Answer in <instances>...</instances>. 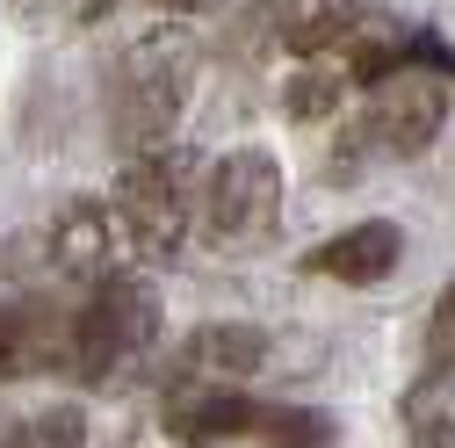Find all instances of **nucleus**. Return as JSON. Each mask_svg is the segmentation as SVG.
<instances>
[{
  "label": "nucleus",
  "instance_id": "obj_1",
  "mask_svg": "<svg viewBox=\"0 0 455 448\" xmlns=\"http://www.w3.org/2000/svg\"><path fill=\"white\" fill-rule=\"evenodd\" d=\"M159 348V290L138 275H108L94 283V297L73 311V376L87 390H108L145 369V355Z\"/></svg>",
  "mask_w": 455,
  "mask_h": 448
},
{
  "label": "nucleus",
  "instance_id": "obj_2",
  "mask_svg": "<svg viewBox=\"0 0 455 448\" xmlns=\"http://www.w3.org/2000/svg\"><path fill=\"white\" fill-rule=\"evenodd\" d=\"M196 66H203V51L181 22H166L152 36H138L124 51V80H116V124L124 138L145 152V145H174V124H181V108L196 94Z\"/></svg>",
  "mask_w": 455,
  "mask_h": 448
},
{
  "label": "nucleus",
  "instance_id": "obj_3",
  "mask_svg": "<svg viewBox=\"0 0 455 448\" xmlns=\"http://www.w3.org/2000/svg\"><path fill=\"white\" fill-rule=\"evenodd\" d=\"M116 217L124 239L145 260H181L188 224H196V159L181 145H145L116 174Z\"/></svg>",
  "mask_w": 455,
  "mask_h": 448
},
{
  "label": "nucleus",
  "instance_id": "obj_4",
  "mask_svg": "<svg viewBox=\"0 0 455 448\" xmlns=\"http://www.w3.org/2000/svg\"><path fill=\"white\" fill-rule=\"evenodd\" d=\"M196 203H203V239L210 246H232V253L260 246L275 224H282V166H275V152L267 145L224 152L210 174H203Z\"/></svg>",
  "mask_w": 455,
  "mask_h": 448
},
{
  "label": "nucleus",
  "instance_id": "obj_5",
  "mask_svg": "<svg viewBox=\"0 0 455 448\" xmlns=\"http://www.w3.org/2000/svg\"><path fill=\"white\" fill-rule=\"evenodd\" d=\"M441 131H448V80H441V73L397 66L390 80L369 87V108H362V145H369V152L412 159V152H427Z\"/></svg>",
  "mask_w": 455,
  "mask_h": 448
},
{
  "label": "nucleus",
  "instance_id": "obj_6",
  "mask_svg": "<svg viewBox=\"0 0 455 448\" xmlns=\"http://www.w3.org/2000/svg\"><path fill=\"white\" fill-rule=\"evenodd\" d=\"M73 369V311L51 297H8L0 304V383Z\"/></svg>",
  "mask_w": 455,
  "mask_h": 448
},
{
  "label": "nucleus",
  "instance_id": "obj_7",
  "mask_svg": "<svg viewBox=\"0 0 455 448\" xmlns=\"http://www.w3.org/2000/svg\"><path fill=\"white\" fill-rule=\"evenodd\" d=\"M51 268L66 283H108V275L131 268V239H124V217L116 203H73L59 224H51Z\"/></svg>",
  "mask_w": 455,
  "mask_h": 448
},
{
  "label": "nucleus",
  "instance_id": "obj_8",
  "mask_svg": "<svg viewBox=\"0 0 455 448\" xmlns=\"http://www.w3.org/2000/svg\"><path fill=\"white\" fill-rule=\"evenodd\" d=\"M267 325L253 318H217V325H196L181 340V390H217V383H246L253 369H267Z\"/></svg>",
  "mask_w": 455,
  "mask_h": 448
},
{
  "label": "nucleus",
  "instance_id": "obj_9",
  "mask_svg": "<svg viewBox=\"0 0 455 448\" xmlns=\"http://www.w3.org/2000/svg\"><path fill=\"white\" fill-rule=\"evenodd\" d=\"M405 260V232H397L390 217H369V224H355V232H332L325 246H311V275H332V283H355V290H369V283H383V275Z\"/></svg>",
  "mask_w": 455,
  "mask_h": 448
},
{
  "label": "nucleus",
  "instance_id": "obj_10",
  "mask_svg": "<svg viewBox=\"0 0 455 448\" xmlns=\"http://www.w3.org/2000/svg\"><path fill=\"white\" fill-rule=\"evenodd\" d=\"M253 22H260L282 51H297V59H311V51H332L339 36L355 29V15L339 8V0H260Z\"/></svg>",
  "mask_w": 455,
  "mask_h": 448
},
{
  "label": "nucleus",
  "instance_id": "obj_11",
  "mask_svg": "<svg viewBox=\"0 0 455 448\" xmlns=\"http://www.w3.org/2000/svg\"><path fill=\"white\" fill-rule=\"evenodd\" d=\"M347 94H355V80H347V66H339V51H311V59L290 73V87H282V108H290L297 124H325V116H339Z\"/></svg>",
  "mask_w": 455,
  "mask_h": 448
},
{
  "label": "nucleus",
  "instance_id": "obj_12",
  "mask_svg": "<svg viewBox=\"0 0 455 448\" xmlns=\"http://www.w3.org/2000/svg\"><path fill=\"white\" fill-rule=\"evenodd\" d=\"M0 448H87V420L73 405H44V412L0 405Z\"/></svg>",
  "mask_w": 455,
  "mask_h": 448
},
{
  "label": "nucleus",
  "instance_id": "obj_13",
  "mask_svg": "<svg viewBox=\"0 0 455 448\" xmlns=\"http://www.w3.org/2000/svg\"><path fill=\"white\" fill-rule=\"evenodd\" d=\"M246 441H260V448H332L339 427L325 412H311V405H253V434Z\"/></svg>",
  "mask_w": 455,
  "mask_h": 448
},
{
  "label": "nucleus",
  "instance_id": "obj_14",
  "mask_svg": "<svg viewBox=\"0 0 455 448\" xmlns=\"http://www.w3.org/2000/svg\"><path fill=\"white\" fill-rule=\"evenodd\" d=\"M405 434L412 448H455V376H427L405 398Z\"/></svg>",
  "mask_w": 455,
  "mask_h": 448
},
{
  "label": "nucleus",
  "instance_id": "obj_15",
  "mask_svg": "<svg viewBox=\"0 0 455 448\" xmlns=\"http://www.w3.org/2000/svg\"><path fill=\"white\" fill-rule=\"evenodd\" d=\"M427 376H455V283L427 311Z\"/></svg>",
  "mask_w": 455,
  "mask_h": 448
},
{
  "label": "nucleus",
  "instance_id": "obj_16",
  "mask_svg": "<svg viewBox=\"0 0 455 448\" xmlns=\"http://www.w3.org/2000/svg\"><path fill=\"white\" fill-rule=\"evenodd\" d=\"M152 8H166V15H210V8H224V0H152Z\"/></svg>",
  "mask_w": 455,
  "mask_h": 448
}]
</instances>
